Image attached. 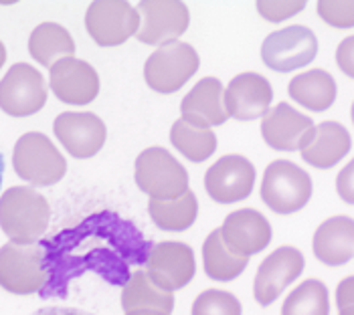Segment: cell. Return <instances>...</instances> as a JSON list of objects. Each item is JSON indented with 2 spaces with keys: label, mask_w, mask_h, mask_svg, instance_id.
<instances>
[{
  "label": "cell",
  "mask_w": 354,
  "mask_h": 315,
  "mask_svg": "<svg viewBox=\"0 0 354 315\" xmlns=\"http://www.w3.org/2000/svg\"><path fill=\"white\" fill-rule=\"evenodd\" d=\"M170 144L180 152V156L194 164L207 162L217 152V135L211 128L192 124L180 117L170 128Z\"/></svg>",
  "instance_id": "cell-27"
},
{
  "label": "cell",
  "mask_w": 354,
  "mask_h": 315,
  "mask_svg": "<svg viewBox=\"0 0 354 315\" xmlns=\"http://www.w3.org/2000/svg\"><path fill=\"white\" fill-rule=\"evenodd\" d=\"M47 283L45 255L37 242L0 247V287L12 295H32Z\"/></svg>",
  "instance_id": "cell-6"
},
{
  "label": "cell",
  "mask_w": 354,
  "mask_h": 315,
  "mask_svg": "<svg viewBox=\"0 0 354 315\" xmlns=\"http://www.w3.org/2000/svg\"><path fill=\"white\" fill-rule=\"evenodd\" d=\"M316 10L320 19L334 28L354 26V0H318Z\"/></svg>",
  "instance_id": "cell-30"
},
{
  "label": "cell",
  "mask_w": 354,
  "mask_h": 315,
  "mask_svg": "<svg viewBox=\"0 0 354 315\" xmlns=\"http://www.w3.org/2000/svg\"><path fill=\"white\" fill-rule=\"evenodd\" d=\"M336 307H338V315H354V275L338 283Z\"/></svg>",
  "instance_id": "cell-33"
},
{
  "label": "cell",
  "mask_w": 354,
  "mask_h": 315,
  "mask_svg": "<svg viewBox=\"0 0 354 315\" xmlns=\"http://www.w3.org/2000/svg\"><path fill=\"white\" fill-rule=\"evenodd\" d=\"M288 93L301 107L320 113L334 105L336 95H338V87L328 71L310 69V71L296 75L288 83Z\"/></svg>",
  "instance_id": "cell-23"
},
{
  "label": "cell",
  "mask_w": 354,
  "mask_h": 315,
  "mask_svg": "<svg viewBox=\"0 0 354 315\" xmlns=\"http://www.w3.org/2000/svg\"><path fill=\"white\" fill-rule=\"evenodd\" d=\"M12 166L21 180L30 186H53L61 182L67 172V162L55 144L39 131L21 135L12 150Z\"/></svg>",
  "instance_id": "cell-3"
},
{
  "label": "cell",
  "mask_w": 354,
  "mask_h": 315,
  "mask_svg": "<svg viewBox=\"0 0 354 315\" xmlns=\"http://www.w3.org/2000/svg\"><path fill=\"white\" fill-rule=\"evenodd\" d=\"M281 315H330L328 287L318 279L304 281L286 297Z\"/></svg>",
  "instance_id": "cell-28"
},
{
  "label": "cell",
  "mask_w": 354,
  "mask_h": 315,
  "mask_svg": "<svg viewBox=\"0 0 354 315\" xmlns=\"http://www.w3.org/2000/svg\"><path fill=\"white\" fill-rule=\"evenodd\" d=\"M51 91L67 105H87L100 95V75L82 59H61L49 69Z\"/></svg>",
  "instance_id": "cell-17"
},
{
  "label": "cell",
  "mask_w": 354,
  "mask_h": 315,
  "mask_svg": "<svg viewBox=\"0 0 354 315\" xmlns=\"http://www.w3.org/2000/svg\"><path fill=\"white\" fill-rule=\"evenodd\" d=\"M45 77L28 63H15L0 81V109L10 117H28L47 104Z\"/></svg>",
  "instance_id": "cell-10"
},
{
  "label": "cell",
  "mask_w": 354,
  "mask_h": 315,
  "mask_svg": "<svg viewBox=\"0 0 354 315\" xmlns=\"http://www.w3.org/2000/svg\"><path fill=\"white\" fill-rule=\"evenodd\" d=\"M126 315H166V314H158V312H134V314H126Z\"/></svg>",
  "instance_id": "cell-37"
},
{
  "label": "cell",
  "mask_w": 354,
  "mask_h": 315,
  "mask_svg": "<svg viewBox=\"0 0 354 315\" xmlns=\"http://www.w3.org/2000/svg\"><path fill=\"white\" fill-rule=\"evenodd\" d=\"M336 65L346 77L354 79V35L340 41L336 49Z\"/></svg>",
  "instance_id": "cell-34"
},
{
  "label": "cell",
  "mask_w": 354,
  "mask_h": 315,
  "mask_svg": "<svg viewBox=\"0 0 354 315\" xmlns=\"http://www.w3.org/2000/svg\"><path fill=\"white\" fill-rule=\"evenodd\" d=\"M85 28L100 47H118L138 35L140 12L126 0H95L85 12Z\"/></svg>",
  "instance_id": "cell-9"
},
{
  "label": "cell",
  "mask_w": 354,
  "mask_h": 315,
  "mask_svg": "<svg viewBox=\"0 0 354 315\" xmlns=\"http://www.w3.org/2000/svg\"><path fill=\"white\" fill-rule=\"evenodd\" d=\"M312 130V117L304 115L286 102L273 105L261 120V137L277 152H300L304 140Z\"/></svg>",
  "instance_id": "cell-18"
},
{
  "label": "cell",
  "mask_w": 354,
  "mask_h": 315,
  "mask_svg": "<svg viewBox=\"0 0 354 315\" xmlns=\"http://www.w3.org/2000/svg\"><path fill=\"white\" fill-rule=\"evenodd\" d=\"M249 259L235 255L223 240L221 231H213L203 242V267L209 279L231 283L245 273Z\"/></svg>",
  "instance_id": "cell-25"
},
{
  "label": "cell",
  "mask_w": 354,
  "mask_h": 315,
  "mask_svg": "<svg viewBox=\"0 0 354 315\" xmlns=\"http://www.w3.org/2000/svg\"><path fill=\"white\" fill-rule=\"evenodd\" d=\"M353 137L338 122H322L314 126L300 148L301 160L318 170H330L348 156Z\"/></svg>",
  "instance_id": "cell-19"
},
{
  "label": "cell",
  "mask_w": 354,
  "mask_h": 315,
  "mask_svg": "<svg viewBox=\"0 0 354 315\" xmlns=\"http://www.w3.org/2000/svg\"><path fill=\"white\" fill-rule=\"evenodd\" d=\"M351 117H353V124H354V102H353V107H351Z\"/></svg>",
  "instance_id": "cell-39"
},
{
  "label": "cell",
  "mask_w": 354,
  "mask_h": 315,
  "mask_svg": "<svg viewBox=\"0 0 354 315\" xmlns=\"http://www.w3.org/2000/svg\"><path fill=\"white\" fill-rule=\"evenodd\" d=\"M148 212L152 222L166 233H185L198 218V200L191 188L172 200H150Z\"/></svg>",
  "instance_id": "cell-26"
},
{
  "label": "cell",
  "mask_w": 354,
  "mask_h": 315,
  "mask_svg": "<svg viewBox=\"0 0 354 315\" xmlns=\"http://www.w3.org/2000/svg\"><path fill=\"white\" fill-rule=\"evenodd\" d=\"M28 52L39 65L51 69L61 59L73 57L75 41L65 26L57 23H41L28 37Z\"/></svg>",
  "instance_id": "cell-24"
},
{
  "label": "cell",
  "mask_w": 354,
  "mask_h": 315,
  "mask_svg": "<svg viewBox=\"0 0 354 315\" xmlns=\"http://www.w3.org/2000/svg\"><path fill=\"white\" fill-rule=\"evenodd\" d=\"M51 207L30 186H12L0 196V229L12 242L30 245L45 235Z\"/></svg>",
  "instance_id": "cell-1"
},
{
  "label": "cell",
  "mask_w": 354,
  "mask_h": 315,
  "mask_svg": "<svg viewBox=\"0 0 354 315\" xmlns=\"http://www.w3.org/2000/svg\"><path fill=\"white\" fill-rule=\"evenodd\" d=\"M138 188L150 200H172L189 190L187 168L164 148H148L136 158Z\"/></svg>",
  "instance_id": "cell-4"
},
{
  "label": "cell",
  "mask_w": 354,
  "mask_h": 315,
  "mask_svg": "<svg viewBox=\"0 0 354 315\" xmlns=\"http://www.w3.org/2000/svg\"><path fill=\"white\" fill-rule=\"evenodd\" d=\"M318 55V39L312 28L292 25L273 30L261 45V61L275 73H292L308 67Z\"/></svg>",
  "instance_id": "cell-7"
},
{
  "label": "cell",
  "mask_w": 354,
  "mask_h": 315,
  "mask_svg": "<svg viewBox=\"0 0 354 315\" xmlns=\"http://www.w3.org/2000/svg\"><path fill=\"white\" fill-rule=\"evenodd\" d=\"M55 137L77 160L93 158L106 144L108 130L102 117L89 111H63L53 124Z\"/></svg>",
  "instance_id": "cell-14"
},
{
  "label": "cell",
  "mask_w": 354,
  "mask_h": 315,
  "mask_svg": "<svg viewBox=\"0 0 354 315\" xmlns=\"http://www.w3.org/2000/svg\"><path fill=\"white\" fill-rule=\"evenodd\" d=\"M122 309L126 314L158 312L170 315L174 309V295L156 285L146 271H136L122 289Z\"/></svg>",
  "instance_id": "cell-22"
},
{
  "label": "cell",
  "mask_w": 354,
  "mask_h": 315,
  "mask_svg": "<svg viewBox=\"0 0 354 315\" xmlns=\"http://www.w3.org/2000/svg\"><path fill=\"white\" fill-rule=\"evenodd\" d=\"M37 315H87L75 309H41Z\"/></svg>",
  "instance_id": "cell-35"
},
{
  "label": "cell",
  "mask_w": 354,
  "mask_h": 315,
  "mask_svg": "<svg viewBox=\"0 0 354 315\" xmlns=\"http://www.w3.org/2000/svg\"><path fill=\"white\" fill-rule=\"evenodd\" d=\"M336 192H338V196L346 204H353L354 207V158L338 172V176H336Z\"/></svg>",
  "instance_id": "cell-32"
},
{
  "label": "cell",
  "mask_w": 354,
  "mask_h": 315,
  "mask_svg": "<svg viewBox=\"0 0 354 315\" xmlns=\"http://www.w3.org/2000/svg\"><path fill=\"white\" fill-rule=\"evenodd\" d=\"M218 231L227 247L235 255L245 259L266 251L273 236L270 220L255 209H239L231 212L223 220Z\"/></svg>",
  "instance_id": "cell-16"
},
{
  "label": "cell",
  "mask_w": 354,
  "mask_h": 315,
  "mask_svg": "<svg viewBox=\"0 0 354 315\" xmlns=\"http://www.w3.org/2000/svg\"><path fill=\"white\" fill-rule=\"evenodd\" d=\"M185 120L205 128H217L229 120L225 107V85L217 77H203L180 104Z\"/></svg>",
  "instance_id": "cell-20"
},
{
  "label": "cell",
  "mask_w": 354,
  "mask_h": 315,
  "mask_svg": "<svg viewBox=\"0 0 354 315\" xmlns=\"http://www.w3.org/2000/svg\"><path fill=\"white\" fill-rule=\"evenodd\" d=\"M146 273L156 285L174 293L185 289L196 275V259L187 242L164 240L152 247L146 261Z\"/></svg>",
  "instance_id": "cell-13"
},
{
  "label": "cell",
  "mask_w": 354,
  "mask_h": 315,
  "mask_svg": "<svg viewBox=\"0 0 354 315\" xmlns=\"http://www.w3.org/2000/svg\"><path fill=\"white\" fill-rule=\"evenodd\" d=\"M272 83L255 71L239 73L225 87V107L229 117L237 122L263 120L272 109Z\"/></svg>",
  "instance_id": "cell-15"
},
{
  "label": "cell",
  "mask_w": 354,
  "mask_h": 315,
  "mask_svg": "<svg viewBox=\"0 0 354 315\" xmlns=\"http://www.w3.org/2000/svg\"><path fill=\"white\" fill-rule=\"evenodd\" d=\"M4 63H6V49H4V45H2V41H0V69H2Z\"/></svg>",
  "instance_id": "cell-36"
},
{
  "label": "cell",
  "mask_w": 354,
  "mask_h": 315,
  "mask_svg": "<svg viewBox=\"0 0 354 315\" xmlns=\"http://www.w3.org/2000/svg\"><path fill=\"white\" fill-rule=\"evenodd\" d=\"M312 192L314 184L304 168L290 160H275L263 172L259 196L272 212L288 216L304 209Z\"/></svg>",
  "instance_id": "cell-2"
},
{
  "label": "cell",
  "mask_w": 354,
  "mask_h": 315,
  "mask_svg": "<svg viewBox=\"0 0 354 315\" xmlns=\"http://www.w3.org/2000/svg\"><path fill=\"white\" fill-rule=\"evenodd\" d=\"M2 176H4V156L0 154V184H2Z\"/></svg>",
  "instance_id": "cell-38"
},
{
  "label": "cell",
  "mask_w": 354,
  "mask_h": 315,
  "mask_svg": "<svg viewBox=\"0 0 354 315\" xmlns=\"http://www.w3.org/2000/svg\"><path fill=\"white\" fill-rule=\"evenodd\" d=\"M306 4H308L306 0H257L255 8L261 15V19L277 25L300 15Z\"/></svg>",
  "instance_id": "cell-31"
},
{
  "label": "cell",
  "mask_w": 354,
  "mask_h": 315,
  "mask_svg": "<svg viewBox=\"0 0 354 315\" xmlns=\"http://www.w3.org/2000/svg\"><path fill=\"white\" fill-rule=\"evenodd\" d=\"M138 12L140 28L136 39L156 49L176 43L191 23L189 6L180 0H142L138 2Z\"/></svg>",
  "instance_id": "cell-8"
},
{
  "label": "cell",
  "mask_w": 354,
  "mask_h": 315,
  "mask_svg": "<svg viewBox=\"0 0 354 315\" xmlns=\"http://www.w3.org/2000/svg\"><path fill=\"white\" fill-rule=\"evenodd\" d=\"M306 259L296 247H279L257 267L253 279V297L261 307H270L277 297L300 279Z\"/></svg>",
  "instance_id": "cell-11"
},
{
  "label": "cell",
  "mask_w": 354,
  "mask_h": 315,
  "mask_svg": "<svg viewBox=\"0 0 354 315\" xmlns=\"http://www.w3.org/2000/svg\"><path fill=\"white\" fill-rule=\"evenodd\" d=\"M255 166L241 154H227L205 174V190L218 204H235L245 200L255 186Z\"/></svg>",
  "instance_id": "cell-12"
},
{
  "label": "cell",
  "mask_w": 354,
  "mask_h": 315,
  "mask_svg": "<svg viewBox=\"0 0 354 315\" xmlns=\"http://www.w3.org/2000/svg\"><path fill=\"white\" fill-rule=\"evenodd\" d=\"M241 301L223 289H207L192 301L191 315H241Z\"/></svg>",
  "instance_id": "cell-29"
},
{
  "label": "cell",
  "mask_w": 354,
  "mask_h": 315,
  "mask_svg": "<svg viewBox=\"0 0 354 315\" xmlns=\"http://www.w3.org/2000/svg\"><path fill=\"white\" fill-rule=\"evenodd\" d=\"M201 67V57L196 49L176 41L158 47L144 63V81L146 85L162 95L180 91L191 81Z\"/></svg>",
  "instance_id": "cell-5"
},
{
  "label": "cell",
  "mask_w": 354,
  "mask_h": 315,
  "mask_svg": "<svg viewBox=\"0 0 354 315\" xmlns=\"http://www.w3.org/2000/svg\"><path fill=\"white\" fill-rule=\"evenodd\" d=\"M314 257L326 267H342L354 259V218L332 216L324 220L312 238Z\"/></svg>",
  "instance_id": "cell-21"
}]
</instances>
